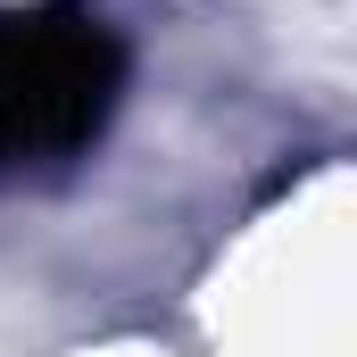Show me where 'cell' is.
Wrapping results in <instances>:
<instances>
[{"label":"cell","mask_w":357,"mask_h":357,"mask_svg":"<svg viewBox=\"0 0 357 357\" xmlns=\"http://www.w3.org/2000/svg\"><path fill=\"white\" fill-rule=\"evenodd\" d=\"M125 91V50L84 8L0 17V167L67 158L108 125Z\"/></svg>","instance_id":"6da1fadb"}]
</instances>
